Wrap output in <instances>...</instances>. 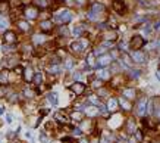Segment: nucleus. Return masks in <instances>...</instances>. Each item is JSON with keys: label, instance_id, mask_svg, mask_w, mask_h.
Returning a JSON list of instances; mask_svg holds the SVG:
<instances>
[{"label": "nucleus", "instance_id": "nucleus-1", "mask_svg": "<svg viewBox=\"0 0 160 143\" xmlns=\"http://www.w3.org/2000/svg\"><path fill=\"white\" fill-rule=\"evenodd\" d=\"M72 19H74V12L68 8L57 9L53 13V18H51V21L54 22V25L56 24H59V25H68Z\"/></svg>", "mask_w": 160, "mask_h": 143}, {"label": "nucleus", "instance_id": "nucleus-2", "mask_svg": "<svg viewBox=\"0 0 160 143\" xmlns=\"http://www.w3.org/2000/svg\"><path fill=\"white\" fill-rule=\"evenodd\" d=\"M90 43L91 42L88 38H85V37H81L79 40H74V42L69 43V53H72L74 56H81L88 49Z\"/></svg>", "mask_w": 160, "mask_h": 143}, {"label": "nucleus", "instance_id": "nucleus-3", "mask_svg": "<svg viewBox=\"0 0 160 143\" xmlns=\"http://www.w3.org/2000/svg\"><path fill=\"white\" fill-rule=\"evenodd\" d=\"M38 15H40V10L35 8L34 5H28V6H24V8H22V18L26 19L28 22L38 19Z\"/></svg>", "mask_w": 160, "mask_h": 143}, {"label": "nucleus", "instance_id": "nucleus-4", "mask_svg": "<svg viewBox=\"0 0 160 143\" xmlns=\"http://www.w3.org/2000/svg\"><path fill=\"white\" fill-rule=\"evenodd\" d=\"M145 38H144L143 35H140V34H137V35H132L131 37V40L128 43V46H129V49L131 50H141L144 46H145Z\"/></svg>", "mask_w": 160, "mask_h": 143}, {"label": "nucleus", "instance_id": "nucleus-5", "mask_svg": "<svg viewBox=\"0 0 160 143\" xmlns=\"http://www.w3.org/2000/svg\"><path fill=\"white\" fill-rule=\"evenodd\" d=\"M118 37L119 34L116 30H110V28H107V30H103L101 33H99V38H100L101 42H118Z\"/></svg>", "mask_w": 160, "mask_h": 143}, {"label": "nucleus", "instance_id": "nucleus-6", "mask_svg": "<svg viewBox=\"0 0 160 143\" xmlns=\"http://www.w3.org/2000/svg\"><path fill=\"white\" fill-rule=\"evenodd\" d=\"M56 30V25L51 19H43V21H38V31L43 34H50Z\"/></svg>", "mask_w": 160, "mask_h": 143}, {"label": "nucleus", "instance_id": "nucleus-7", "mask_svg": "<svg viewBox=\"0 0 160 143\" xmlns=\"http://www.w3.org/2000/svg\"><path fill=\"white\" fill-rule=\"evenodd\" d=\"M15 27L18 28V31L22 34H30L33 33V27H31V22H28L26 19H24V18H19V19H16L15 22Z\"/></svg>", "mask_w": 160, "mask_h": 143}, {"label": "nucleus", "instance_id": "nucleus-8", "mask_svg": "<svg viewBox=\"0 0 160 143\" xmlns=\"http://www.w3.org/2000/svg\"><path fill=\"white\" fill-rule=\"evenodd\" d=\"M112 62H115L112 56H110V53H103L100 56H97L96 58V68H107L112 65Z\"/></svg>", "mask_w": 160, "mask_h": 143}, {"label": "nucleus", "instance_id": "nucleus-9", "mask_svg": "<svg viewBox=\"0 0 160 143\" xmlns=\"http://www.w3.org/2000/svg\"><path fill=\"white\" fill-rule=\"evenodd\" d=\"M2 38H3V44H18L19 42V35L15 30H8L6 33L2 34Z\"/></svg>", "mask_w": 160, "mask_h": 143}, {"label": "nucleus", "instance_id": "nucleus-10", "mask_svg": "<svg viewBox=\"0 0 160 143\" xmlns=\"http://www.w3.org/2000/svg\"><path fill=\"white\" fill-rule=\"evenodd\" d=\"M49 42V37L47 34H43V33H34L31 35V43H33L34 47H40V46H44L46 43Z\"/></svg>", "mask_w": 160, "mask_h": 143}, {"label": "nucleus", "instance_id": "nucleus-11", "mask_svg": "<svg viewBox=\"0 0 160 143\" xmlns=\"http://www.w3.org/2000/svg\"><path fill=\"white\" fill-rule=\"evenodd\" d=\"M69 90H71V93H72L74 96H81V94L85 93L87 86H85L82 81H72V83L69 84Z\"/></svg>", "mask_w": 160, "mask_h": 143}, {"label": "nucleus", "instance_id": "nucleus-12", "mask_svg": "<svg viewBox=\"0 0 160 143\" xmlns=\"http://www.w3.org/2000/svg\"><path fill=\"white\" fill-rule=\"evenodd\" d=\"M19 62H21V53L19 52L8 55L6 56V69H13L15 67L19 65Z\"/></svg>", "mask_w": 160, "mask_h": 143}, {"label": "nucleus", "instance_id": "nucleus-13", "mask_svg": "<svg viewBox=\"0 0 160 143\" xmlns=\"http://www.w3.org/2000/svg\"><path fill=\"white\" fill-rule=\"evenodd\" d=\"M112 9H113V12L118 13V15H125L128 10L125 0H113V2H112Z\"/></svg>", "mask_w": 160, "mask_h": 143}, {"label": "nucleus", "instance_id": "nucleus-14", "mask_svg": "<svg viewBox=\"0 0 160 143\" xmlns=\"http://www.w3.org/2000/svg\"><path fill=\"white\" fill-rule=\"evenodd\" d=\"M129 56L132 59V62L135 64H145V61H147V56H145V53L143 50H132L129 53Z\"/></svg>", "mask_w": 160, "mask_h": 143}, {"label": "nucleus", "instance_id": "nucleus-15", "mask_svg": "<svg viewBox=\"0 0 160 143\" xmlns=\"http://www.w3.org/2000/svg\"><path fill=\"white\" fill-rule=\"evenodd\" d=\"M34 74H35V69L31 65H26L24 67V72H22V80L25 81L26 84H31L34 80Z\"/></svg>", "mask_w": 160, "mask_h": 143}, {"label": "nucleus", "instance_id": "nucleus-16", "mask_svg": "<svg viewBox=\"0 0 160 143\" xmlns=\"http://www.w3.org/2000/svg\"><path fill=\"white\" fill-rule=\"evenodd\" d=\"M147 102L148 99L147 97H141V99H137V103H135V108H137V114L144 117L147 114Z\"/></svg>", "mask_w": 160, "mask_h": 143}, {"label": "nucleus", "instance_id": "nucleus-17", "mask_svg": "<svg viewBox=\"0 0 160 143\" xmlns=\"http://www.w3.org/2000/svg\"><path fill=\"white\" fill-rule=\"evenodd\" d=\"M54 123H57L60 126H66V124L71 123V119H69V115H68L65 111H57L54 114Z\"/></svg>", "mask_w": 160, "mask_h": 143}, {"label": "nucleus", "instance_id": "nucleus-18", "mask_svg": "<svg viewBox=\"0 0 160 143\" xmlns=\"http://www.w3.org/2000/svg\"><path fill=\"white\" fill-rule=\"evenodd\" d=\"M122 97H125L129 102L137 101L138 99L137 97V90H135L134 87H125V89H122Z\"/></svg>", "mask_w": 160, "mask_h": 143}, {"label": "nucleus", "instance_id": "nucleus-19", "mask_svg": "<svg viewBox=\"0 0 160 143\" xmlns=\"http://www.w3.org/2000/svg\"><path fill=\"white\" fill-rule=\"evenodd\" d=\"M10 84V71L0 69V87H8Z\"/></svg>", "mask_w": 160, "mask_h": 143}, {"label": "nucleus", "instance_id": "nucleus-20", "mask_svg": "<svg viewBox=\"0 0 160 143\" xmlns=\"http://www.w3.org/2000/svg\"><path fill=\"white\" fill-rule=\"evenodd\" d=\"M106 109L109 111L110 114H115L119 109V103H118V97H109L106 102Z\"/></svg>", "mask_w": 160, "mask_h": 143}, {"label": "nucleus", "instance_id": "nucleus-21", "mask_svg": "<svg viewBox=\"0 0 160 143\" xmlns=\"http://www.w3.org/2000/svg\"><path fill=\"white\" fill-rule=\"evenodd\" d=\"M96 78H99L101 81H109L112 78V74L107 68H99L97 69V74H96Z\"/></svg>", "mask_w": 160, "mask_h": 143}, {"label": "nucleus", "instance_id": "nucleus-22", "mask_svg": "<svg viewBox=\"0 0 160 143\" xmlns=\"http://www.w3.org/2000/svg\"><path fill=\"white\" fill-rule=\"evenodd\" d=\"M63 69H65V68L62 67V64H54V65L49 64V67L46 68V71H47L49 75H59Z\"/></svg>", "mask_w": 160, "mask_h": 143}, {"label": "nucleus", "instance_id": "nucleus-23", "mask_svg": "<svg viewBox=\"0 0 160 143\" xmlns=\"http://www.w3.org/2000/svg\"><path fill=\"white\" fill-rule=\"evenodd\" d=\"M10 9H12V2L10 0H0V15L9 16Z\"/></svg>", "mask_w": 160, "mask_h": 143}, {"label": "nucleus", "instance_id": "nucleus-24", "mask_svg": "<svg viewBox=\"0 0 160 143\" xmlns=\"http://www.w3.org/2000/svg\"><path fill=\"white\" fill-rule=\"evenodd\" d=\"M35 96H37V92H35V89H31V87H25L21 92V97L26 99V101H33Z\"/></svg>", "mask_w": 160, "mask_h": 143}, {"label": "nucleus", "instance_id": "nucleus-25", "mask_svg": "<svg viewBox=\"0 0 160 143\" xmlns=\"http://www.w3.org/2000/svg\"><path fill=\"white\" fill-rule=\"evenodd\" d=\"M84 115H87V117L90 118V119H93L94 117H97L100 112H99V108L97 106H93V105H88V106H85L84 108Z\"/></svg>", "mask_w": 160, "mask_h": 143}, {"label": "nucleus", "instance_id": "nucleus-26", "mask_svg": "<svg viewBox=\"0 0 160 143\" xmlns=\"http://www.w3.org/2000/svg\"><path fill=\"white\" fill-rule=\"evenodd\" d=\"M84 118H85V115H84V112H82V111L74 109V111H71V114H69V119H71V121H74V123H78V124H79Z\"/></svg>", "mask_w": 160, "mask_h": 143}, {"label": "nucleus", "instance_id": "nucleus-27", "mask_svg": "<svg viewBox=\"0 0 160 143\" xmlns=\"http://www.w3.org/2000/svg\"><path fill=\"white\" fill-rule=\"evenodd\" d=\"M118 103H119V108H122V111H125V112H129V111H132V102L127 101L125 97H118Z\"/></svg>", "mask_w": 160, "mask_h": 143}, {"label": "nucleus", "instance_id": "nucleus-28", "mask_svg": "<svg viewBox=\"0 0 160 143\" xmlns=\"http://www.w3.org/2000/svg\"><path fill=\"white\" fill-rule=\"evenodd\" d=\"M9 25H10V19H9V16H6V15H0V34L6 33L8 30H10Z\"/></svg>", "mask_w": 160, "mask_h": 143}, {"label": "nucleus", "instance_id": "nucleus-29", "mask_svg": "<svg viewBox=\"0 0 160 143\" xmlns=\"http://www.w3.org/2000/svg\"><path fill=\"white\" fill-rule=\"evenodd\" d=\"M33 83L35 87H41V86L44 84V72H43V71H35Z\"/></svg>", "mask_w": 160, "mask_h": 143}, {"label": "nucleus", "instance_id": "nucleus-30", "mask_svg": "<svg viewBox=\"0 0 160 143\" xmlns=\"http://www.w3.org/2000/svg\"><path fill=\"white\" fill-rule=\"evenodd\" d=\"M33 5L38 9V10H47L49 6H50V3H49L47 0H33Z\"/></svg>", "mask_w": 160, "mask_h": 143}, {"label": "nucleus", "instance_id": "nucleus-31", "mask_svg": "<svg viewBox=\"0 0 160 143\" xmlns=\"http://www.w3.org/2000/svg\"><path fill=\"white\" fill-rule=\"evenodd\" d=\"M125 130H127V133H129V134H134V131L137 130V126H135V121L132 118H128L127 121H125Z\"/></svg>", "mask_w": 160, "mask_h": 143}, {"label": "nucleus", "instance_id": "nucleus-32", "mask_svg": "<svg viewBox=\"0 0 160 143\" xmlns=\"http://www.w3.org/2000/svg\"><path fill=\"white\" fill-rule=\"evenodd\" d=\"M85 62H87V67H91V68H96V56L91 50H88L87 56H85Z\"/></svg>", "mask_w": 160, "mask_h": 143}, {"label": "nucleus", "instance_id": "nucleus-33", "mask_svg": "<svg viewBox=\"0 0 160 143\" xmlns=\"http://www.w3.org/2000/svg\"><path fill=\"white\" fill-rule=\"evenodd\" d=\"M104 86V81H101V80H99V78H91V81H90V87H91V90H99V89H101Z\"/></svg>", "mask_w": 160, "mask_h": 143}, {"label": "nucleus", "instance_id": "nucleus-34", "mask_svg": "<svg viewBox=\"0 0 160 143\" xmlns=\"http://www.w3.org/2000/svg\"><path fill=\"white\" fill-rule=\"evenodd\" d=\"M74 67H75V59L71 58V56H68V58L63 61V68H65L66 71H71Z\"/></svg>", "mask_w": 160, "mask_h": 143}, {"label": "nucleus", "instance_id": "nucleus-35", "mask_svg": "<svg viewBox=\"0 0 160 143\" xmlns=\"http://www.w3.org/2000/svg\"><path fill=\"white\" fill-rule=\"evenodd\" d=\"M134 136H135V140L138 143H143L144 142V130L141 128H137L134 131Z\"/></svg>", "mask_w": 160, "mask_h": 143}, {"label": "nucleus", "instance_id": "nucleus-36", "mask_svg": "<svg viewBox=\"0 0 160 143\" xmlns=\"http://www.w3.org/2000/svg\"><path fill=\"white\" fill-rule=\"evenodd\" d=\"M96 94H97V96H99L100 99H101V97H107V99H109V89L103 86L101 89H99V90L96 92Z\"/></svg>", "mask_w": 160, "mask_h": 143}, {"label": "nucleus", "instance_id": "nucleus-37", "mask_svg": "<svg viewBox=\"0 0 160 143\" xmlns=\"http://www.w3.org/2000/svg\"><path fill=\"white\" fill-rule=\"evenodd\" d=\"M47 101L50 102L51 105H57V94H56V93H49V94H47Z\"/></svg>", "mask_w": 160, "mask_h": 143}, {"label": "nucleus", "instance_id": "nucleus-38", "mask_svg": "<svg viewBox=\"0 0 160 143\" xmlns=\"http://www.w3.org/2000/svg\"><path fill=\"white\" fill-rule=\"evenodd\" d=\"M62 142L63 143H76V139L72 137V136H65V137H62Z\"/></svg>", "mask_w": 160, "mask_h": 143}, {"label": "nucleus", "instance_id": "nucleus-39", "mask_svg": "<svg viewBox=\"0 0 160 143\" xmlns=\"http://www.w3.org/2000/svg\"><path fill=\"white\" fill-rule=\"evenodd\" d=\"M12 71H13L16 75H21V77H22V72H24V67L19 64V65H18V67H15L13 69H12Z\"/></svg>", "mask_w": 160, "mask_h": 143}, {"label": "nucleus", "instance_id": "nucleus-40", "mask_svg": "<svg viewBox=\"0 0 160 143\" xmlns=\"http://www.w3.org/2000/svg\"><path fill=\"white\" fill-rule=\"evenodd\" d=\"M40 142L41 143H49V137L46 134V131H43L41 134H40Z\"/></svg>", "mask_w": 160, "mask_h": 143}, {"label": "nucleus", "instance_id": "nucleus-41", "mask_svg": "<svg viewBox=\"0 0 160 143\" xmlns=\"http://www.w3.org/2000/svg\"><path fill=\"white\" fill-rule=\"evenodd\" d=\"M76 143H90V140H88V137L82 136V137H79V140H76Z\"/></svg>", "mask_w": 160, "mask_h": 143}, {"label": "nucleus", "instance_id": "nucleus-42", "mask_svg": "<svg viewBox=\"0 0 160 143\" xmlns=\"http://www.w3.org/2000/svg\"><path fill=\"white\" fill-rule=\"evenodd\" d=\"M49 112H50V109H47V108H41V109H40V115H46V114H49Z\"/></svg>", "mask_w": 160, "mask_h": 143}, {"label": "nucleus", "instance_id": "nucleus-43", "mask_svg": "<svg viewBox=\"0 0 160 143\" xmlns=\"http://www.w3.org/2000/svg\"><path fill=\"white\" fill-rule=\"evenodd\" d=\"M159 2H160V0H159Z\"/></svg>", "mask_w": 160, "mask_h": 143}]
</instances>
